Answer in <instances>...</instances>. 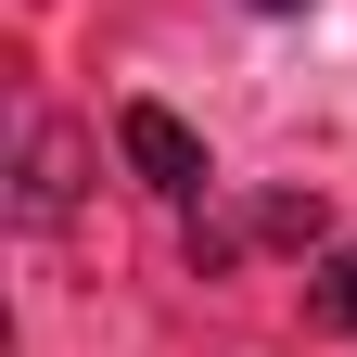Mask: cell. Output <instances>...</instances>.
I'll return each mask as SVG.
<instances>
[{
  "mask_svg": "<svg viewBox=\"0 0 357 357\" xmlns=\"http://www.w3.org/2000/svg\"><path fill=\"white\" fill-rule=\"evenodd\" d=\"M64 166H77V128H38V153H26V217H64Z\"/></svg>",
  "mask_w": 357,
  "mask_h": 357,
  "instance_id": "2",
  "label": "cell"
},
{
  "mask_svg": "<svg viewBox=\"0 0 357 357\" xmlns=\"http://www.w3.org/2000/svg\"><path fill=\"white\" fill-rule=\"evenodd\" d=\"M115 141H128V166H141L153 192H204V141H192L166 102H128V115H115Z\"/></svg>",
  "mask_w": 357,
  "mask_h": 357,
  "instance_id": "1",
  "label": "cell"
},
{
  "mask_svg": "<svg viewBox=\"0 0 357 357\" xmlns=\"http://www.w3.org/2000/svg\"><path fill=\"white\" fill-rule=\"evenodd\" d=\"M255 13H294V0H255Z\"/></svg>",
  "mask_w": 357,
  "mask_h": 357,
  "instance_id": "4",
  "label": "cell"
},
{
  "mask_svg": "<svg viewBox=\"0 0 357 357\" xmlns=\"http://www.w3.org/2000/svg\"><path fill=\"white\" fill-rule=\"evenodd\" d=\"M319 306H332V319H357V255H332V268H319Z\"/></svg>",
  "mask_w": 357,
  "mask_h": 357,
  "instance_id": "3",
  "label": "cell"
}]
</instances>
